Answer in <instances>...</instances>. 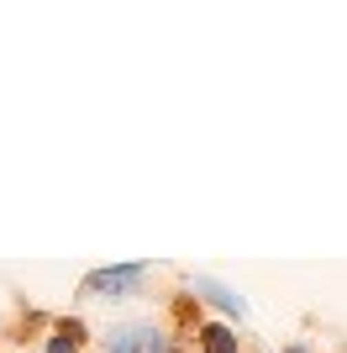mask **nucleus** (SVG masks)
<instances>
[{
  "label": "nucleus",
  "instance_id": "obj_2",
  "mask_svg": "<svg viewBox=\"0 0 347 353\" xmlns=\"http://www.w3.org/2000/svg\"><path fill=\"white\" fill-rule=\"evenodd\" d=\"M143 280H147V264H111V269H90L85 285H79V295H85V301H121V295H132Z\"/></svg>",
  "mask_w": 347,
  "mask_h": 353
},
{
  "label": "nucleus",
  "instance_id": "obj_4",
  "mask_svg": "<svg viewBox=\"0 0 347 353\" xmlns=\"http://www.w3.org/2000/svg\"><path fill=\"white\" fill-rule=\"evenodd\" d=\"M200 348L205 353H237V332L227 322H205L200 327Z\"/></svg>",
  "mask_w": 347,
  "mask_h": 353
},
{
  "label": "nucleus",
  "instance_id": "obj_6",
  "mask_svg": "<svg viewBox=\"0 0 347 353\" xmlns=\"http://www.w3.org/2000/svg\"><path fill=\"white\" fill-rule=\"evenodd\" d=\"M48 353H79V348H74L69 338H58V332H53V338H48Z\"/></svg>",
  "mask_w": 347,
  "mask_h": 353
},
{
  "label": "nucleus",
  "instance_id": "obj_5",
  "mask_svg": "<svg viewBox=\"0 0 347 353\" xmlns=\"http://www.w3.org/2000/svg\"><path fill=\"white\" fill-rule=\"evenodd\" d=\"M53 332H58V338H69L74 348H79V343H85V322H79V316H63V322H58Z\"/></svg>",
  "mask_w": 347,
  "mask_h": 353
},
{
  "label": "nucleus",
  "instance_id": "obj_1",
  "mask_svg": "<svg viewBox=\"0 0 347 353\" xmlns=\"http://www.w3.org/2000/svg\"><path fill=\"white\" fill-rule=\"evenodd\" d=\"M101 348L105 353H174V343L158 322H116L101 332Z\"/></svg>",
  "mask_w": 347,
  "mask_h": 353
},
{
  "label": "nucleus",
  "instance_id": "obj_3",
  "mask_svg": "<svg viewBox=\"0 0 347 353\" xmlns=\"http://www.w3.org/2000/svg\"><path fill=\"white\" fill-rule=\"evenodd\" d=\"M189 290H195V301H211L216 311H227V316H247V301L231 285H221L216 274H189Z\"/></svg>",
  "mask_w": 347,
  "mask_h": 353
}]
</instances>
